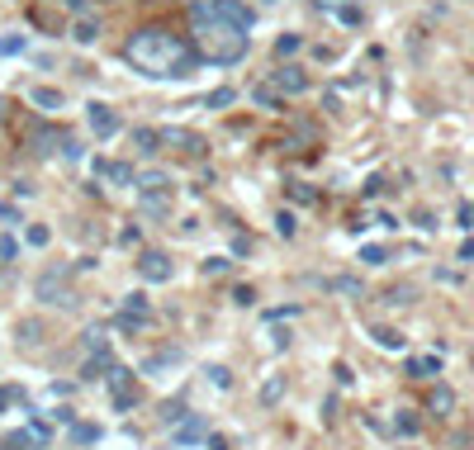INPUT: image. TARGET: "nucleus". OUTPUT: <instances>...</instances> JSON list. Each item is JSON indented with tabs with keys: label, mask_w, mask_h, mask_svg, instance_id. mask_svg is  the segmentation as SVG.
Returning a JSON list of instances; mask_svg holds the SVG:
<instances>
[{
	"label": "nucleus",
	"mask_w": 474,
	"mask_h": 450,
	"mask_svg": "<svg viewBox=\"0 0 474 450\" xmlns=\"http://www.w3.org/2000/svg\"><path fill=\"white\" fill-rule=\"evenodd\" d=\"M67 5H71V10H91V0H67Z\"/></svg>",
	"instance_id": "nucleus-20"
},
{
	"label": "nucleus",
	"mask_w": 474,
	"mask_h": 450,
	"mask_svg": "<svg viewBox=\"0 0 474 450\" xmlns=\"http://www.w3.org/2000/svg\"><path fill=\"white\" fill-rule=\"evenodd\" d=\"M209 10H214V15H219L223 24H233V29H242V33H247V29L256 24V15L247 10V5H242V0H209Z\"/></svg>",
	"instance_id": "nucleus-3"
},
{
	"label": "nucleus",
	"mask_w": 474,
	"mask_h": 450,
	"mask_svg": "<svg viewBox=\"0 0 474 450\" xmlns=\"http://www.w3.org/2000/svg\"><path fill=\"white\" fill-rule=\"evenodd\" d=\"M86 119H91L95 138H114V133H119V119H114L110 105H86Z\"/></svg>",
	"instance_id": "nucleus-4"
},
{
	"label": "nucleus",
	"mask_w": 474,
	"mask_h": 450,
	"mask_svg": "<svg viewBox=\"0 0 474 450\" xmlns=\"http://www.w3.org/2000/svg\"><path fill=\"white\" fill-rule=\"evenodd\" d=\"M233 100H237V91H233V86H223V91L204 95V105H209V109H223V105H233Z\"/></svg>",
	"instance_id": "nucleus-13"
},
{
	"label": "nucleus",
	"mask_w": 474,
	"mask_h": 450,
	"mask_svg": "<svg viewBox=\"0 0 474 450\" xmlns=\"http://www.w3.org/2000/svg\"><path fill=\"white\" fill-rule=\"evenodd\" d=\"M375 342H379V346H389V351H398V346H403V337H398V332H389V327H379Z\"/></svg>",
	"instance_id": "nucleus-14"
},
{
	"label": "nucleus",
	"mask_w": 474,
	"mask_h": 450,
	"mask_svg": "<svg viewBox=\"0 0 474 450\" xmlns=\"http://www.w3.org/2000/svg\"><path fill=\"white\" fill-rule=\"evenodd\" d=\"M33 105H38V109H57V105H62V91H52V86H38V91H33Z\"/></svg>",
	"instance_id": "nucleus-11"
},
{
	"label": "nucleus",
	"mask_w": 474,
	"mask_h": 450,
	"mask_svg": "<svg viewBox=\"0 0 474 450\" xmlns=\"http://www.w3.org/2000/svg\"><path fill=\"white\" fill-rule=\"evenodd\" d=\"M142 275H157V279H166V275H171L166 256H142Z\"/></svg>",
	"instance_id": "nucleus-12"
},
{
	"label": "nucleus",
	"mask_w": 474,
	"mask_h": 450,
	"mask_svg": "<svg viewBox=\"0 0 474 450\" xmlns=\"http://www.w3.org/2000/svg\"><path fill=\"white\" fill-rule=\"evenodd\" d=\"M427 408H432V412H437V417H446V412H451V408H456V393H451V388H432V398H427Z\"/></svg>",
	"instance_id": "nucleus-9"
},
{
	"label": "nucleus",
	"mask_w": 474,
	"mask_h": 450,
	"mask_svg": "<svg viewBox=\"0 0 474 450\" xmlns=\"http://www.w3.org/2000/svg\"><path fill=\"white\" fill-rule=\"evenodd\" d=\"M133 138H138V147H142V152H152V142H157V133H152V128H138Z\"/></svg>",
	"instance_id": "nucleus-17"
},
{
	"label": "nucleus",
	"mask_w": 474,
	"mask_h": 450,
	"mask_svg": "<svg viewBox=\"0 0 474 450\" xmlns=\"http://www.w3.org/2000/svg\"><path fill=\"white\" fill-rule=\"evenodd\" d=\"M190 24H195V52H200V62L233 67V62L247 57V33L233 29V24H223V19L209 10V0L190 10Z\"/></svg>",
	"instance_id": "nucleus-2"
},
{
	"label": "nucleus",
	"mask_w": 474,
	"mask_h": 450,
	"mask_svg": "<svg viewBox=\"0 0 474 450\" xmlns=\"http://www.w3.org/2000/svg\"><path fill=\"white\" fill-rule=\"evenodd\" d=\"M275 86L289 91V95H299V91H308V71H304V67H280V71H275Z\"/></svg>",
	"instance_id": "nucleus-7"
},
{
	"label": "nucleus",
	"mask_w": 474,
	"mask_h": 450,
	"mask_svg": "<svg viewBox=\"0 0 474 450\" xmlns=\"http://www.w3.org/2000/svg\"><path fill=\"white\" fill-rule=\"evenodd\" d=\"M460 228H474V204H465V209H460Z\"/></svg>",
	"instance_id": "nucleus-18"
},
{
	"label": "nucleus",
	"mask_w": 474,
	"mask_h": 450,
	"mask_svg": "<svg viewBox=\"0 0 474 450\" xmlns=\"http://www.w3.org/2000/svg\"><path fill=\"white\" fill-rule=\"evenodd\" d=\"M5 403H19V388H0V408Z\"/></svg>",
	"instance_id": "nucleus-19"
},
{
	"label": "nucleus",
	"mask_w": 474,
	"mask_h": 450,
	"mask_svg": "<svg viewBox=\"0 0 474 450\" xmlns=\"http://www.w3.org/2000/svg\"><path fill=\"white\" fill-rule=\"evenodd\" d=\"M71 38H76V43H95V38H100V19H76Z\"/></svg>",
	"instance_id": "nucleus-10"
},
{
	"label": "nucleus",
	"mask_w": 474,
	"mask_h": 450,
	"mask_svg": "<svg viewBox=\"0 0 474 450\" xmlns=\"http://www.w3.org/2000/svg\"><path fill=\"white\" fill-rule=\"evenodd\" d=\"M114 403H119V408L138 403V384H133V374H128V370H114Z\"/></svg>",
	"instance_id": "nucleus-6"
},
{
	"label": "nucleus",
	"mask_w": 474,
	"mask_h": 450,
	"mask_svg": "<svg viewBox=\"0 0 474 450\" xmlns=\"http://www.w3.org/2000/svg\"><path fill=\"white\" fill-rule=\"evenodd\" d=\"M110 180H114V185H124V180H133V166H128V161H114V166H110Z\"/></svg>",
	"instance_id": "nucleus-16"
},
{
	"label": "nucleus",
	"mask_w": 474,
	"mask_h": 450,
	"mask_svg": "<svg viewBox=\"0 0 474 450\" xmlns=\"http://www.w3.org/2000/svg\"><path fill=\"white\" fill-rule=\"evenodd\" d=\"M124 57L138 67L142 76H190L195 67H200V52L185 43V38H175L171 29H138L133 38L124 43Z\"/></svg>",
	"instance_id": "nucleus-1"
},
{
	"label": "nucleus",
	"mask_w": 474,
	"mask_h": 450,
	"mask_svg": "<svg viewBox=\"0 0 474 450\" xmlns=\"http://www.w3.org/2000/svg\"><path fill=\"white\" fill-rule=\"evenodd\" d=\"M157 142H175V152L204 156V138H200V133H180V128H166V133H157Z\"/></svg>",
	"instance_id": "nucleus-5"
},
{
	"label": "nucleus",
	"mask_w": 474,
	"mask_h": 450,
	"mask_svg": "<svg viewBox=\"0 0 474 450\" xmlns=\"http://www.w3.org/2000/svg\"><path fill=\"white\" fill-rule=\"evenodd\" d=\"M408 374H412V379H432V374H441V360H437V356H412L408 360Z\"/></svg>",
	"instance_id": "nucleus-8"
},
{
	"label": "nucleus",
	"mask_w": 474,
	"mask_h": 450,
	"mask_svg": "<svg viewBox=\"0 0 474 450\" xmlns=\"http://www.w3.org/2000/svg\"><path fill=\"white\" fill-rule=\"evenodd\" d=\"M256 105H266V109H280V95L270 91V86H256Z\"/></svg>",
	"instance_id": "nucleus-15"
}]
</instances>
